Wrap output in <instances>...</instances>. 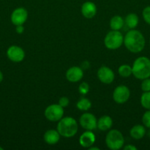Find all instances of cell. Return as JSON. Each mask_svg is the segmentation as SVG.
Here are the masks:
<instances>
[{"mask_svg": "<svg viewBox=\"0 0 150 150\" xmlns=\"http://www.w3.org/2000/svg\"><path fill=\"white\" fill-rule=\"evenodd\" d=\"M124 44L131 53L138 54L145 48L146 40L144 35L137 29H130L124 38Z\"/></svg>", "mask_w": 150, "mask_h": 150, "instance_id": "obj_1", "label": "cell"}, {"mask_svg": "<svg viewBox=\"0 0 150 150\" xmlns=\"http://www.w3.org/2000/svg\"><path fill=\"white\" fill-rule=\"evenodd\" d=\"M132 75L139 80L150 78V59L146 57H138L132 66Z\"/></svg>", "mask_w": 150, "mask_h": 150, "instance_id": "obj_2", "label": "cell"}, {"mask_svg": "<svg viewBox=\"0 0 150 150\" xmlns=\"http://www.w3.org/2000/svg\"><path fill=\"white\" fill-rule=\"evenodd\" d=\"M57 130L60 133V136H63V137H73L77 133V122L72 117H63L58 121Z\"/></svg>", "mask_w": 150, "mask_h": 150, "instance_id": "obj_3", "label": "cell"}, {"mask_svg": "<svg viewBox=\"0 0 150 150\" xmlns=\"http://www.w3.org/2000/svg\"><path fill=\"white\" fill-rule=\"evenodd\" d=\"M105 143L110 149L119 150L121 149L124 144V139L119 130H111L106 136Z\"/></svg>", "mask_w": 150, "mask_h": 150, "instance_id": "obj_4", "label": "cell"}, {"mask_svg": "<svg viewBox=\"0 0 150 150\" xmlns=\"http://www.w3.org/2000/svg\"><path fill=\"white\" fill-rule=\"evenodd\" d=\"M104 43L106 48L108 49H118L124 43V36L119 31L112 30L106 35Z\"/></svg>", "mask_w": 150, "mask_h": 150, "instance_id": "obj_5", "label": "cell"}, {"mask_svg": "<svg viewBox=\"0 0 150 150\" xmlns=\"http://www.w3.org/2000/svg\"><path fill=\"white\" fill-rule=\"evenodd\" d=\"M64 114V110L59 104H52L47 107L44 111L46 118L51 122H57L61 120Z\"/></svg>", "mask_w": 150, "mask_h": 150, "instance_id": "obj_6", "label": "cell"}, {"mask_svg": "<svg viewBox=\"0 0 150 150\" xmlns=\"http://www.w3.org/2000/svg\"><path fill=\"white\" fill-rule=\"evenodd\" d=\"M129 96L130 91L129 88L124 85H119L113 91V98L116 103H125L129 100Z\"/></svg>", "mask_w": 150, "mask_h": 150, "instance_id": "obj_7", "label": "cell"}, {"mask_svg": "<svg viewBox=\"0 0 150 150\" xmlns=\"http://www.w3.org/2000/svg\"><path fill=\"white\" fill-rule=\"evenodd\" d=\"M28 18V12L24 7H18L15 9L10 16V20L15 26L23 25Z\"/></svg>", "mask_w": 150, "mask_h": 150, "instance_id": "obj_8", "label": "cell"}, {"mask_svg": "<svg viewBox=\"0 0 150 150\" xmlns=\"http://www.w3.org/2000/svg\"><path fill=\"white\" fill-rule=\"evenodd\" d=\"M79 124L85 130H93L97 127V120L94 114L85 113L79 118Z\"/></svg>", "mask_w": 150, "mask_h": 150, "instance_id": "obj_9", "label": "cell"}, {"mask_svg": "<svg viewBox=\"0 0 150 150\" xmlns=\"http://www.w3.org/2000/svg\"><path fill=\"white\" fill-rule=\"evenodd\" d=\"M7 56L13 62H21L24 59L25 52L23 48L18 45H11L7 49Z\"/></svg>", "mask_w": 150, "mask_h": 150, "instance_id": "obj_10", "label": "cell"}, {"mask_svg": "<svg viewBox=\"0 0 150 150\" xmlns=\"http://www.w3.org/2000/svg\"><path fill=\"white\" fill-rule=\"evenodd\" d=\"M99 80L103 83L110 84L114 81L115 74L113 70L107 66H102L99 69L97 72Z\"/></svg>", "mask_w": 150, "mask_h": 150, "instance_id": "obj_11", "label": "cell"}, {"mask_svg": "<svg viewBox=\"0 0 150 150\" xmlns=\"http://www.w3.org/2000/svg\"><path fill=\"white\" fill-rule=\"evenodd\" d=\"M66 77L69 81L76 83L79 81L83 77V70L81 68V67L74 66L66 71Z\"/></svg>", "mask_w": 150, "mask_h": 150, "instance_id": "obj_12", "label": "cell"}, {"mask_svg": "<svg viewBox=\"0 0 150 150\" xmlns=\"http://www.w3.org/2000/svg\"><path fill=\"white\" fill-rule=\"evenodd\" d=\"M96 141V136L91 130H87L80 136L79 139V144L84 148H90Z\"/></svg>", "mask_w": 150, "mask_h": 150, "instance_id": "obj_13", "label": "cell"}, {"mask_svg": "<svg viewBox=\"0 0 150 150\" xmlns=\"http://www.w3.org/2000/svg\"><path fill=\"white\" fill-rule=\"evenodd\" d=\"M96 6L92 1H85L81 7V13L86 18H94L96 14Z\"/></svg>", "mask_w": 150, "mask_h": 150, "instance_id": "obj_14", "label": "cell"}, {"mask_svg": "<svg viewBox=\"0 0 150 150\" xmlns=\"http://www.w3.org/2000/svg\"><path fill=\"white\" fill-rule=\"evenodd\" d=\"M130 136L135 140H141L146 134V127L144 125H136L131 128L129 131Z\"/></svg>", "mask_w": 150, "mask_h": 150, "instance_id": "obj_15", "label": "cell"}, {"mask_svg": "<svg viewBox=\"0 0 150 150\" xmlns=\"http://www.w3.org/2000/svg\"><path fill=\"white\" fill-rule=\"evenodd\" d=\"M60 135L57 130H49L45 132L44 139L46 144L49 145H54L60 141Z\"/></svg>", "mask_w": 150, "mask_h": 150, "instance_id": "obj_16", "label": "cell"}, {"mask_svg": "<svg viewBox=\"0 0 150 150\" xmlns=\"http://www.w3.org/2000/svg\"><path fill=\"white\" fill-rule=\"evenodd\" d=\"M113 125V120L107 115H104L97 120V127L101 131H106L111 128Z\"/></svg>", "mask_w": 150, "mask_h": 150, "instance_id": "obj_17", "label": "cell"}, {"mask_svg": "<svg viewBox=\"0 0 150 150\" xmlns=\"http://www.w3.org/2000/svg\"><path fill=\"white\" fill-rule=\"evenodd\" d=\"M139 23V18L135 13H129L124 19V23L129 29H133L137 27Z\"/></svg>", "mask_w": 150, "mask_h": 150, "instance_id": "obj_18", "label": "cell"}, {"mask_svg": "<svg viewBox=\"0 0 150 150\" xmlns=\"http://www.w3.org/2000/svg\"><path fill=\"white\" fill-rule=\"evenodd\" d=\"M124 25V20L120 16H114L110 21V26L112 30L119 31Z\"/></svg>", "mask_w": 150, "mask_h": 150, "instance_id": "obj_19", "label": "cell"}, {"mask_svg": "<svg viewBox=\"0 0 150 150\" xmlns=\"http://www.w3.org/2000/svg\"><path fill=\"white\" fill-rule=\"evenodd\" d=\"M141 106L146 110H150V92H144L140 99Z\"/></svg>", "mask_w": 150, "mask_h": 150, "instance_id": "obj_20", "label": "cell"}, {"mask_svg": "<svg viewBox=\"0 0 150 150\" xmlns=\"http://www.w3.org/2000/svg\"><path fill=\"white\" fill-rule=\"evenodd\" d=\"M91 102L88 99L82 98L76 103V107L80 111H88L91 108Z\"/></svg>", "mask_w": 150, "mask_h": 150, "instance_id": "obj_21", "label": "cell"}, {"mask_svg": "<svg viewBox=\"0 0 150 150\" xmlns=\"http://www.w3.org/2000/svg\"><path fill=\"white\" fill-rule=\"evenodd\" d=\"M119 74L120 75L121 77L127 78L129 77L131 75H132V67L128 64H122L119 67Z\"/></svg>", "mask_w": 150, "mask_h": 150, "instance_id": "obj_22", "label": "cell"}, {"mask_svg": "<svg viewBox=\"0 0 150 150\" xmlns=\"http://www.w3.org/2000/svg\"><path fill=\"white\" fill-rule=\"evenodd\" d=\"M143 125L147 128L150 129V110H146L142 117Z\"/></svg>", "mask_w": 150, "mask_h": 150, "instance_id": "obj_23", "label": "cell"}, {"mask_svg": "<svg viewBox=\"0 0 150 150\" xmlns=\"http://www.w3.org/2000/svg\"><path fill=\"white\" fill-rule=\"evenodd\" d=\"M142 16L144 21L147 24L150 25V6H147L143 10Z\"/></svg>", "mask_w": 150, "mask_h": 150, "instance_id": "obj_24", "label": "cell"}, {"mask_svg": "<svg viewBox=\"0 0 150 150\" xmlns=\"http://www.w3.org/2000/svg\"><path fill=\"white\" fill-rule=\"evenodd\" d=\"M89 85L88 83H87L86 82H82L79 84V88H78V90H79V92L82 95H85L86 94L88 93L89 92Z\"/></svg>", "mask_w": 150, "mask_h": 150, "instance_id": "obj_25", "label": "cell"}, {"mask_svg": "<svg viewBox=\"0 0 150 150\" xmlns=\"http://www.w3.org/2000/svg\"><path fill=\"white\" fill-rule=\"evenodd\" d=\"M141 88L143 92H150V78L143 79Z\"/></svg>", "mask_w": 150, "mask_h": 150, "instance_id": "obj_26", "label": "cell"}, {"mask_svg": "<svg viewBox=\"0 0 150 150\" xmlns=\"http://www.w3.org/2000/svg\"><path fill=\"white\" fill-rule=\"evenodd\" d=\"M58 104L62 106L63 108H65V107H67L69 104V100L67 97H62V98H60L58 101Z\"/></svg>", "mask_w": 150, "mask_h": 150, "instance_id": "obj_27", "label": "cell"}, {"mask_svg": "<svg viewBox=\"0 0 150 150\" xmlns=\"http://www.w3.org/2000/svg\"><path fill=\"white\" fill-rule=\"evenodd\" d=\"M16 31L18 34L21 35V34L23 33L24 32V28L23 25H18V26H16Z\"/></svg>", "mask_w": 150, "mask_h": 150, "instance_id": "obj_28", "label": "cell"}, {"mask_svg": "<svg viewBox=\"0 0 150 150\" xmlns=\"http://www.w3.org/2000/svg\"><path fill=\"white\" fill-rule=\"evenodd\" d=\"M124 150H137L138 149V148H137L136 146H134V145L129 144V145H126V146H125L124 147Z\"/></svg>", "mask_w": 150, "mask_h": 150, "instance_id": "obj_29", "label": "cell"}, {"mask_svg": "<svg viewBox=\"0 0 150 150\" xmlns=\"http://www.w3.org/2000/svg\"><path fill=\"white\" fill-rule=\"evenodd\" d=\"M89 67H90V64H89V62H88V61H85V62H82V65H81V68L82 69V70H86V69H88L89 68Z\"/></svg>", "mask_w": 150, "mask_h": 150, "instance_id": "obj_30", "label": "cell"}, {"mask_svg": "<svg viewBox=\"0 0 150 150\" xmlns=\"http://www.w3.org/2000/svg\"><path fill=\"white\" fill-rule=\"evenodd\" d=\"M3 78H4V76H3V73H1V71H0V83H1V82L2 81Z\"/></svg>", "mask_w": 150, "mask_h": 150, "instance_id": "obj_31", "label": "cell"}, {"mask_svg": "<svg viewBox=\"0 0 150 150\" xmlns=\"http://www.w3.org/2000/svg\"><path fill=\"white\" fill-rule=\"evenodd\" d=\"M90 150H99V147H90L89 148Z\"/></svg>", "mask_w": 150, "mask_h": 150, "instance_id": "obj_32", "label": "cell"}, {"mask_svg": "<svg viewBox=\"0 0 150 150\" xmlns=\"http://www.w3.org/2000/svg\"><path fill=\"white\" fill-rule=\"evenodd\" d=\"M147 135H148L149 137L150 138V129H149V132H148V133H147Z\"/></svg>", "mask_w": 150, "mask_h": 150, "instance_id": "obj_33", "label": "cell"}, {"mask_svg": "<svg viewBox=\"0 0 150 150\" xmlns=\"http://www.w3.org/2000/svg\"><path fill=\"white\" fill-rule=\"evenodd\" d=\"M0 150H3V148L1 147V146H0Z\"/></svg>", "mask_w": 150, "mask_h": 150, "instance_id": "obj_34", "label": "cell"}, {"mask_svg": "<svg viewBox=\"0 0 150 150\" xmlns=\"http://www.w3.org/2000/svg\"><path fill=\"white\" fill-rule=\"evenodd\" d=\"M149 45H150V39H149Z\"/></svg>", "mask_w": 150, "mask_h": 150, "instance_id": "obj_35", "label": "cell"}]
</instances>
